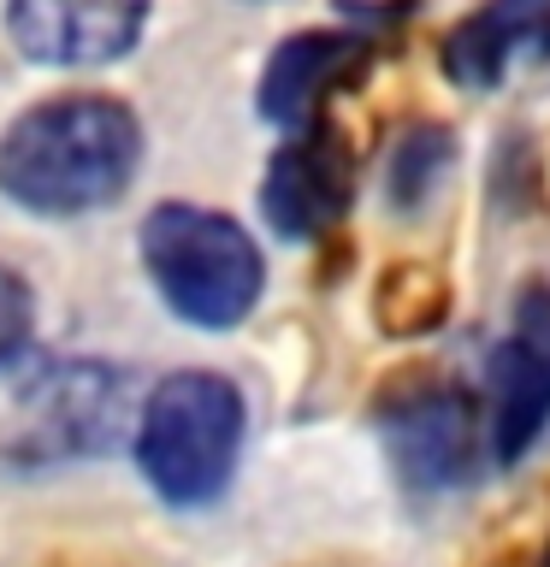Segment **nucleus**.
Returning a JSON list of instances; mask_svg holds the SVG:
<instances>
[{
	"instance_id": "nucleus-7",
	"label": "nucleus",
	"mask_w": 550,
	"mask_h": 567,
	"mask_svg": "<svg viewBox=\"0 0 550 567\" xmlns=\"http://www.w3.org/2000/svg\"><path fill=\"white\" fill-rule=\"evenodd\" d=\"M361 60H367V42L361 35H344V30H302L291 42H278L261 71V118L291 136L314 131L319 101L337 83H349L361 71Z\"/></svg>"
},
{
	"instance_id": "nucleus-13",
	"label": "nucleus",
	"mask_w": 550,
	"mask_h": 567,
	"mask_svg": "<svg viewBox=\"0 0 550 567\" xmlns=\"http://www.w3.org/2000/svg\"><path fill=\"white\" fill-rule=\"evenodd\" d=\"M515 343L550 372V284H527L515 301Z\"/></svg>"
},
{
	"instance_id": "nucleus-11",
	"label": "nucleus",
	"mask_w": 550,
	"mask_h": 567,
	"mask_svg": "<svg viewBox=\"0 0 550 567\" xmlns=\"http://www.w3.org/2000/svg\"><path fill=\"white\" fill-rule=\"evenodd\" d=\"M450 131H438V124H420V131H408L397 142V154H390V202L397 207H420L426 195H432V184L444 172H450Z\"/></svg>"
},
{
	"instance_id": "nucleus-4",
	"label": "nucleus",
	"mask_w": 550,
	"mask_h": 567,
	"mask_svg": "<svg viewBox=\"0 0 550 567\" xmlns=\"http://www.w3.org/2000/svg\"><path fill=\"white\" fill-rule=\"evenodd\" d=\"M379 437L408 491H456L479 467V414L456 384H415L379 408Z\"/></svg>"
},
{
	"instance_id": "nucleus-3",
	"label": "nucleus",
	"mask_w": 550,
	"mask_h": 567,
	"mask_svg": "<svg viewBox=\"0 0 550 567\" xmlns=\"http://www.w3.org/2000/svg\"><path fill=\"white\" fill-rule=\"evenodd\" d=\"M142 266H149L160 301L202 331H231L255 313L266 260L255 237L213 207L160 202L142 219Z\"/></svg>"
},
{
	"instance_id": "nucleus-14",
	"label": "nucleus",
	"mask_w": 550,
	"mask_h": 567,
	"mask_svg": "<svg viewBox=\"0 0 550 567\" xmlns=\"http://www.w3.org/2000/svg\"><path fill=\"white\" fill-rule=\"evenodd\" d=\"M544 567H550V556H544Z\"/></svg>"
},
{
	"instance_id": "nucleus-1",
	"label": "nucleus",
	"mask_w": 550,
	"mask_h": 567,
	"mask_svg": "<svg viewBox=\"0 0 550 567\" xmlns=\"http://www.w3.org/2000/svg\"><path fill=\"white\" fill-rule=\"evenodd\" d=\"M142 166V124L113 95H53L0 136V195L42 219L113 207Z\"/></svg>"
},
{
	"instance_id": "nucleus-8",
	"label": "nucleus",
	"mask_w": 550,
	"mask_h": 567,
	"mask_svg": "<svg viewBox=\"0 0 550 567\" xmlns=\"http://www.w3.org/2000/svg\"><path fill=\"white\" fill-rule=\"evenodd\" d=\"M550 60V0H486L444 42V71L461 89H497L515 65Z\"/></svg>"
},
{
	"instance_id": "nucleus-10",
	"label": "nucleus",
	"mask_w": 550,
	"mask_h": 567,
	"mask_svg": "<svg viewBox=\"0 0 550 567\" xmlns=\"http://www.w3.org/2000/svg\"><path fill=\"white\" fill-rule=\"evenodd\" d=\"M30 402L42 408V432L71 450H106L124 408V390L106 367H53L42 384L30 390Z\"/></svg>"
},
{
	"instance_id": "nucleus-12",
	"label": "nucleus",
	"mask_w": 550,
	"mask_h": 567,
	"mask_svg": "<svg viewBox=\"0 0 550 567\" xmlns=\"http://www.w3.org/2000/svg\"><path fill=\"white\" fill-rule=\"evenodd\" d=\"M30 326H35V296H30V284L18 278V266L0 260V361H12V354L30 343Z\"/></svg>"
},
{
	"instance_id": "nucleus-9",
	"label": "nucleus",
	"mask_w": 550,
	"mask_h": 567,
	"mask_svg": "<svg viewBox=\"0 0 550 567\" xmlns=\"http://www.w3.org/2000/svg\"><path fill=\"white\" fill-rule=\"evenodd\" d=\"M486 390H491V455L497 467H515L550 425V372L515 343H497L486 361Z\"/></svg>"
},
{
	"instance_id": "nucleus-6",
	"label": "nucleus",
	"mask_w": 550,
	"mask_h": 567,
	"mask_svg": "<svg viewBox=\"0 0 550 567\" xmlns=\"http://www.w3.org/2000/svg\"><path fill=\"white\" fill-rule=\"evenodd\" d=\"M349 207V159L326 131H296L266 166L261 184V213L278 237L314 243L326 225L344 219Z\"/></svg>"
},
{
	"instance_id": "nucleus-5",
	"label": "nucleus",
	"mask_w": 550,
	"mask_h": 567,
	"mask_svg": "<svg viewBox=\"0 0 550 567\" xmlns=\"http://www.w3.org/2000/svg\"><path fill=\"white\" fill-rule=\"evenodd\" d=\"M149 30V0H7V35L35 65H113Z\"/></svg>"
},
{
	"instance_id": "nucleus-2",
	"label": "nucleus",
	"mask_w": 550,
	"mask_h": 567,
	"mask_svg": "<svg viewBox=\"0 0 550 567\" xmlns=\"http://www.w3.org/2000/svg\"><path fill=\"white\" fill-rule=\"evenodd\" d=\"M243 425H248L243 390L225 372L207 367L166 372L136 414V467L160 503L207 508L237 478Z\"/></svg>"
}]
</instances>
